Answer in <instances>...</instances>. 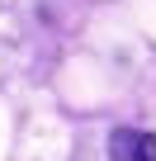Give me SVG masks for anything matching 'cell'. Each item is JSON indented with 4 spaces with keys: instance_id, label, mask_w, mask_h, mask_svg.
Segmentation results:
<instances>
[{
    "instance_id": "obj_1",
    "label": "cell",
    "mask_w": 156,
    "mask_h": 161,
    "mask_svg": "<svg viewBox=\"0 0 156 161\" xmlns=\"http://www.w3.org/2000/svg\"><path fill=\"white\" fill-rule=\"evenodd\" d=\"M137 137H142L137 128H118V133L109 137V156H114V161H132V152H137Z\"/></svg>"
},
{
    "instance_id": "obj_2",
    "label": "cell",
    "mask_w": 156,
    "mask_h": 161,
    "mask_svg": "<svg viewBox=\"0 0 156 161\" xmlns=\"http://www.w3.org/2000/svg\"><path fill=\"white\" fill-rule=\"evenodd\" d=\"M132 161H156V133H142V137H137V152H132Z\"/></svg>"
}]
</instances>
